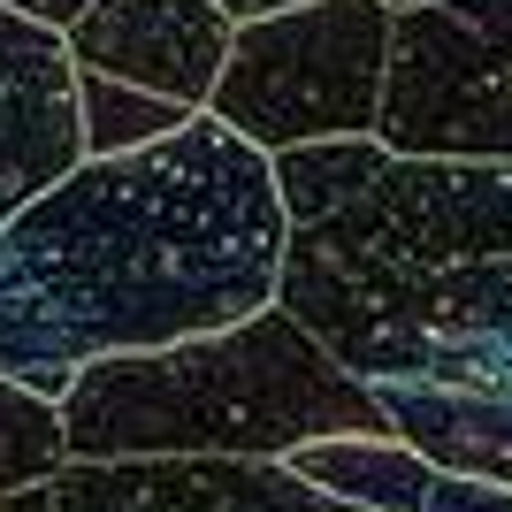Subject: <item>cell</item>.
<instances>
[{"mask_svg": "<svg viewBox=\"0 0 512 512\" xmlns=\"http://www.w3.org/2000/svg\"><path fill=\"white\" fill-rule=\"evenodd\" d=\"M230 31L237 23L214 0H92L69 31V54H77V69L123 77L176 107H207Z\"/></svg>", "mask_w": 512, "mask_h": 512, "instance_id": "obj_8", "label": "cell"}, {"mask_svg": "<svg viewBox=\"0 0 512 512\" xmlns=\"http://www.w3.org/2000/svg\"><path fill=\"white\" fill-rule=\"evenodd\" d=\"M421 512H512V490L505 482H490V474H428L421 490Z\"/></svg>", "mask_w": 512, "mask_h": 512, "instance_id": "obj_13", "label": "cell"}, {"mask_svg": "<svg viewBox=\"0 0 512 512\" xmlns=\"http://www.w3.org/2000/svg\"><path fill=\"white\" fill-rule=\"evenodd\" d=\"M77 107H85V161L92 153H138L153 138H169L199 115V107H176L161 92H138L123 77H100V69H77Z\"/></svg>", "mask_w": 512, "mask_h": 512, "instance_id": "obj_11", "label": "cell"}, {"mask_svg": "<svg viewBox=\"0 0 512 512\" xmlns=\"http://www.w3.org/2000/svg\"><path fill=\"white\" fill-rule=\"evenodd\" d=\"M54 413L69 459H283L321 436H390L375 390L283 306L184 344L85 360Z\"/></svg>", "mask_w": 512, "mask_h": 512, "instance_id": "obj_3", "label": "cell"}, {"mask_svg": "<svg viewBox=\"0 0 512 512\" xmlns=\"http://www.w3.org/2000/svg\"><path fill=\"white\" fill-rule=\"evenodd\" d=\"M375 146L413 161H512V0L390 8Z\"/></svg>", "mask_w": 512, "mask_h": 512, "instance_id": "obj_5", "label": "cell"}, {"mask_svg": "<svg viewBox=\"0 0 512 512\" xmlns=\"http://www.w3.org/2000/svg\"><path fill=\"white\" fill-rule=\"evenodd\" d=\"M283 230L276 161L199 107L138 153L77 161L0 222V245L54 344L85 367L276 306Z\"/></svg>", "mask_w": 512, "mask_h": 512, "instance_id": "obj_2", "label": "cell"}, {"mask_svg": "<svg viewBox=\"0 0 512 512\" xmlns=\"http://www.w3.org/2000/svg\"><path fill=\"white\" fill-rule=\"evenodd\" d=\"M0 383L31 390V398H46V406H62V390L77 383V360L54 344V329H46L31 283L16 276L8 245H0Z\"/></svg>", "mask_w": 512, "mask_h": 512, "instance_id": "obj_10", "label": "cell"}, {"mask_svg": "<svg viewBox=\"0 0 512 512\" xmlns=\"http://www.w3.org/2000/svg\"><path fill=\"white\" fill-rule=\"evenodd\" d=\"M69 467L62 444V413L31 398V390L0 383V490H23V482H46V474Z\"/></svg>", "mask_w": 512, "mask_h": 512, "instance_id": "obj_12", "label": "cell"}, {"mask_svg": "<svg viewBox=\"0 0 512 512\" xmlns=\"http://www.w3.org/2000/svg\"><path fill=\"white\" fill-rule=\"evenodd\" d=\"M85 161L77 54L62 31L0 8V222Z\"/></svg>", "mask_w": 512, "mask_h": 512, "instance_id": "obj_7", "label": "cell"}, {"mask_svg": "<svg viewBox=\"0 0 512 512\" xmlns=\"http://www.w3.org/2000/svg\"><path fill=\"white\" fill-rule=\"evenodd\" d=\"M383 8H421V0H383Z\"/></svg>", "mask_w": 512, "mask_h": 512, "instance_id": "obj_17", "label": "cell"}, {"mask_svg": "<svg viewBox=\"0 0 512 512\" xmlns=\"http://www.w3.org/2000/svg\"><path fill=\"white\" fill-rule=\"evenodd\" d=\"M230 23H253V16H276V8H306V0H214Z\"/></svg>", "mask_w": 512, "mask_h": 512, "instance_id": "obj_15", "label": "cell"}, {"mask_svg": "<svg viewBox=\"0 0 512 512\" xmlns=\"http://www.w3.org/2000/svg\"><path fill=\"white\" fill-rule=\"evenodd\" d=\"M268 161L291 222L276 306L428 467L512 490V161H413L375 138Z\"/></svg>", "mask_w": 512, "mask_h": 512, "instance_id": "obj_1", "label": "cell"}, {"mask_svg": "<svg viewBox=\"0 0 512 512\" xmlns=\"http://www.w3.org/2000/svg\"><path fill=\"white\" fill-rule=\"evenodd\" d=\"M0 8H16V16H31V23H46V31H62V39H69L92 0H0Z\"/></svg>", "mask_w": 512, "mask_h": 512, "instance_id": "obj_14", "label": "cell"}, {"mask_svg": "<svg viewBox=\"0 0 512 512\" xmlns=\"http://www.w3.org/2000/svg\"><path fill=\"white\" fill-rule=\"evenodd\" d=\"M46 497L54 512H360L283 459H69Z\"/></svg>", "mask_w": 512, "mask_h": 512, "instance_id": "obj_6", "label": "cell"}, {"mask_svg": "<svg viewBox=\"0 0 512 512\" xmlns=\"http://www.w3.org/2000/svg\"><path fill=\"white\" fill-rule=\"evenodd\" d=\"M283 467L360 512H421V490L436 474L406 436H321V444L283 451Z\"/></svg>", "mask_w": 512, "mask_h": 512, "instance_id": "obj_9", "label": "cell"}, {"mask_svg": "<svg viewBox=\"0 0 512 512\" xmlns=\"http://www.w3.org/2000/svg\"><path fill=\"white\" fill-rule=\"evenodd\" d=\"M0 512H54L46 482H23V490H0Z\"/></svg>", "mask_w": 512, "mask_h": 512, "instance_id": "obj_16", "label": "cell"}, {"mask_svg": "<svg viewBox=\"0 0 512 512\" xmlns=\"http://www.w3.org/2000/svg\"><path fill=\"white\" fill-rule=\"evenodd\" d=\"M390 62V8L383 0H306L230 31L222 77L207 115L260 153L375 138Z\"/></svg>", "mask_w": 512, "mask_h": 512, "instance_id": "obj_4", "label": "cell"}]
</instances>
